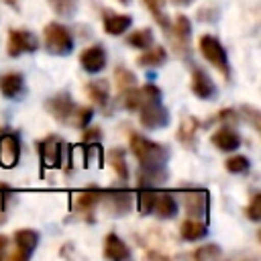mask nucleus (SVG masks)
Returning a JSON list of instances; mask_svg holds the SVG:
<instances>
[{
  "instance_id": "35",
  "label": "nucleus",
  "mask_w": 261,
  "mask_h": 261,
  "mask_svg": "<svg viewBox=\"0 0 261 261\" xmlns=\"http://www.w3.org/2000/svg\"><path fill=\"white\" fill-rule=\"evenodd\" d=\"M92 116H94V110L90 106H77L71 126L73 128H84V126H88V122L92 120Z\"/></svg>"
},
{
  "instance_id": "4",
  "label": "nucleus",
  "mask_w": 261,
  "mask_h": 261,
  "mask_svg": "<svg viewBox=\"0 0 261 261\" xmlns=\"http://www.w3.org/2000/svg\"><path fill=\"white\" fill-rule=\"evenodd\" d=\"M124 98H122V104L126 110H133V112H139L141 108L149 106V104H155V102H161L163 94L161 90L155 86V84H145L141 88L133 86L128 88L126 92H122Z\"/></svg>"
},
{
  "instance_id": "16",
  "label": "nucleus",
  "mask_w": 261,
  "mask_h": 261,
  "mask_svg": "<svg viewBox=\"0 0 261 261\" xmlns=\"http://www.w3.org/2000/svg\"><path fill=\"white\" fill-rule=\"evenodd\" d=\"M190 88H192V92H194L200 100H210V98L216 96V86H214L212 77H210L202 67H194V69H192Z\"/></svg>"
},
{
  "instance_id": "8",
  "label": "nucleus",
  "mask_w": 261,
  "mask_h": 261,
  "mask_svg": "<svg viewBox=\"0 0 261 261\" xmlns=\"http://www.w3.org/2000/svg\"><path fill=\"white\" fill-rule=\"evenodd\" d=\"M169 31V41L175 49L177 55L188 57L190 55V37H192V22L186 14H177L173 24L167 27Z\"/></svg>"
},
{
  "instance_id": "26",
  "label": "nucleus",
  "mask_w": 261,
  "mask_h": 261,
  "mask_svg": "<svg viewBox=\"0 0 261 261\" xmlns=\"http://www.w3.org/2000/svg\"><path fill=\"white\" fill-rule=\"evenodd\" d=\"M167 61V51L161 47V45H151L149 49H145L143 55L137 57V65L141 67H159Z\"/></svg>"
},
{
  "instance_id": "34",
  "label": "nucleus",
  "mask_w": 261,
  "mask_h": 261,
  "mask_svg": "<svg viewBox=\"0 0 261 261\" xmlns=\"http://www.w3.org/2000/svg\"><path fill=\"white\" fill-rule=\"evenodd\" d=\"M145 2V6L149 8V12L155 16V20L163 27V29H167L169 27V18L165 16V12H163V0H143Z\"/></svg>"
},
{
  "instance_id": "45",
  "label": "nucleus",
  "mask_w": 261,
  "mask_h": 261,
  "mask_svg": "<svg viewBox=\"0 0 261 261\" xmlns=\"http://www.w3.org/2000/svg\"><path fill=\"white\" fill-rule=\"evenodd\" d=\"M118 2H120V4H124V6H126V4H130V0H118Z\"/></svg>"
},
{
  "instance_id": "14",
  "label": "nucleus",
  "mask_w": 261,
  "mask_h": 261,
  "mask_svg": "<svg viewBox=\"0 0 261 261\" xmlns=\"http://www.w3.org/2000/svg\"><path fill=\"white\" fill-rule=\"evenodd\" d=\"M37 245H39V232L37 230H33V228H20V230H16L14 232V247H16L14 259L16 261H27L35 253Z\"/></svg>"
},
{
  "instance_id": "43",
  "label": "nucleus",
  "mask_w": 261,
  "mask_h": 261,
  "mask_svg": "<svg viewBox=\"0 0 261 261\" xmlns=\"http://www.w3.org/2000/svg\"><path fill=\"white\" fill-rule=\"evenodd\" d=\"M173 2H175V4H179V6H190L194 0H173Z\"/></svg>"
},
{
  "instance_id": "30",
  "label": "nucleus",
  "mask_w": 261,
  "mask_h": 261,
  "mask_svg": "<svg viewBox=\"0 0 261 261\" xmlns=\"http://www.w3.org/2000/svg\"><path fill=\"white\" fill-rule=\"evenodd\" d=\"M114 82H116L118 92H126L128 88L137 86V75H135L128 67H124V65H116V67H114Z\"/></svg>"
},
{
  "instance_id": "27",
  "label": "nucleus",
  "mask_w": 261,
  "mask_h": 261,
  "mask_svg": "<svg viewBox=\"0 0 261 261\" xmlns=\"http://www.w3.org/2000/svg\"><path fill=\"white\" fill-rule=\"evenodd\" d=\"M108 163H110V167L114 169V173H116L122 181L128 179V163H126V153H124V149H120V147L110 149V151H108Z\"/></svg>"
},
{
  "instance_id": "23",
  "label": "nucleus",
  "mask_w": 261,
  "mask_h": 261,
  "mask_svg": "<svg viewBox=\"0 0 261 261\" xmlns=\"http://www.w3.org/2000/svg\"><path fill=\"white\" fill-rule=\"evenodd\" d=\"M102 24H104V31H106L108 35L118 37V35L126 33V29H130L133 16H128V14H118V12H106Z\"/></svg>"
},
{
  "instance_id": "19",
  "label": "nucleus",
  "mask_w": 261,
  "mask_h": 261,
  "mask_svg": "<svg viewBox=\"0 0 261 261\" xmlns=\"http://www.w3.org/2000/svg\"><path fill=\"white\" fill-rule=\"evenodd\" d=\"M104 257L112 261H126L130 259V249L116 232H108L104 239Z\"/></svg>"
},
{
  "instance_id": "13",
  "label": "nucleus",
  "mask_w": 261,
  "mask_h": 261,
  "mask_svg": "<svg viewBox=\"0 0 261 261\" xmlns=\"http://www.w3.org/2000/svg\"><path fill=\"white\" fill-rule=\"evenodd\" d=\"M20 159V139L16 133L4 130L0 133V165L4 169H12Z\"/></svg>"
},
{
  "instance_id": "15",
  "label": "nucleus",
  "mask_w": 261,
  "mask_h": 261,
  "mask_svg": "<svg viewBox=\"0 0 261 261\" xmlns=\"http://www.w3.org/2000/svg\"><path fill=\"white\" fill-rule=\"evenodd\" d=\"M167 179H169L167 165H149V167L139 165V173H137L139 188H157L163 186Z\"/></svg>"
},
{
  "instance_id": "18",
  "label": "nucleus",
  "mask_w": 261,
  "mask_h": 261,
  "mask_svg": "<svg viewBox=\"0 0 261 261\" xmlns=\"http://www.w3.org/2000/svg\"><path fill=\"white\" fill-rule=\"evenodd\" d=\"M210 143L218 149V151H237L241 147V135L234 130V126H220L212 137H210Z\"/></svg>"
},
{
  "instance_id": "32",
  "label": "nucleus",
  "mask_w": 261,
  "mask_h": 261,
  "mask_svg": "<svg viewBox=\"0 0 261 261\" xmlns=\"http://www.w3.org/2000/svg\"><path fill=\"white\" fill-rule=\"evenodd\" d=\"M222 255V249L220 245L216 243H208V245H200L198 249L192 251V257L198 259V261H210V259H218Z\"/></svg>"
},
{
  "instance_id": "40",
  "label": "nucleus",
  "mask_w": 261,
  "mask_h": 261,
  "mask_svg": "<svg viewBox=\"0 0 261 261\" xmlns=\"http://www.w3.org/2000/svg\"><path fill=\"white\" fill-rule=\"evenodd\" d=\"M12 196H14V194H12L10 186H6V184H0V208H4V210H6V206H8V200H10Z\"/></svg>"
},
{
  "instance_id": "25",
  "label": "nucleus",
  "mask_w": 261,
  "mask_h": 261,
  "mask_svg": "<svg viewBox=\"0 0 261 261\" xmlns=\"http://www.w3.org/2000/svg\"><path fill=\"white\" fill-rule=\"evenodd\" d=\"M86 94L88 98L98 104V106H106L108 104V98H110V86L106 80H94V82H88L86 84Z\"/></svg>"
},
{
  "instance_id": "11",
  "label": "nucleus",
  "mask_w": 261,
  "mask_h": 261,
  "mask_svg": "<svg viewBox=\"0 0 261 261\" xmlns=\"http://www.w3.org/2000/svg\"><path fill=\"white\" fill-rule=\"evenodd\" d=\"M139 120H141L143 128L157 130V128L167 126L169 120H171V116H169V110L161 102H155V104H149V106H145V108L139 110Z\"/></svg>"
},
{
  "instance_id": "41",
  "label": "nucleus",
  "mask_w": 261,
  "mask_h": 261,
  "mask_svg": "<svg viewBox=\"0 0 261 261\" xmlns=\"http://www.w3.org/2000/svg\"><path fill=\"white\" fill-rule=\"evenodd\" d=\"M6 247H8V237H6V234H0V259H2L4 253H6Z\"/></svg>"
},
{
  "instance_id": "7",
  "label": "nucleus",
  "mask_w": 261,
  "mask_h": 261,
  "mask_svg": "<svg viewBox=\"0 0 261 261\" xmlns=\"http://www.w3.org/2000/svg\"><path fill=\"white\" fill-rule=\"evenodd\" d=\"M45 110L61 124H69L73 122V116H75V110H77V104L73 102L71 94L69 92H59L55 96H51L47 102H45Z\"/></svg>"
},
{
  "instance_id": "5",
  "label": "nucleus",
  "mask_w": 261,
  "mask_h": 261,
  "mask_svg": "<svg viewBox=\"0 0 261 261\" xmlns=\"http://www.w3.org/2000/svg\"><path fill=\"white\" fill-rule=\"evenodd\" d=\"M100 204L108 216H124L133 208V194L128 190H100Z\"/></svg>"
},
{
  "instance_id": "22",
  "label": "nucleus",
  "mask_w": 261,
  "mask_h": 261,
  "mask_svg": "<svg viewBox=\"0 0 261 261\" xmlns=\"http://www.w3.org/2000/svg\"><path fill=\"white\" fill-rule=\"evenodd\" d=\"M153 214L161 220H169L177 214V202L169 192H157L155 204H153Z\"/></svg>"
},
{
  "instance_id": "12",
  "label": "nucleus",
  "mask_w": 261,
  "mask_h": 261,
  "mask_svg": "<svg viewBox=\"0 0 261 261\" xmlns=\"http://www.w3.org/2000/svg\"><path fill=\"white\" fill-rule=\"evenodd\" d=\"M98 204H100V190L94 186H90L73 196V212L77 216L86 218L88 222L94 220V210Z\"/></svg>"
},
{
  "instance_id": "29",
  "label": "nucleus",
  "mask_w": 261,
  "mask_h": 261,
  "mask_svg": "<svg viewBox=\"0 0 261 261\" xmlns=\"http://www.w3.org/2000/svg\"><path fill=\"white\" fill-rule=\"evenodd\" d=\"M126 43L130 45V47H135V49H141V51H145V49H149L151 45H153V31L151 29H137V31H133L128 37H126Z\"/></svg>"
},
{
  "instance_id": "24",
  "label": "nucleus",
  "mask_w": 261,
  "mask_h": 261,
  "mask_svg": "<svg viewBox=\"0 0 261 261\" xmlns=\"http://www.w3.org/2000/svg\"><path fill=\"white\" fill-rule=\"evenodd\" d=\"M179 234H181L184 241H190V243L200 241V239H204L208 234V224L202 222V220H196V218H188V220L181 222Z\"/></svg>"
},
{
  "instance_id": "9",
  "label": "nucleus",
  "mask_w": 261,
  "mask_h": 261,
  "mask_svg": "<svg viewBox=\"0 0 261 261\" xmlns=\"http://www.w3.org/2000/svg\"><path fill=\"white\" fill-rule=\"evenodd\" d=\"M39 49V39L29 29H10L6 53L10 57H20L22 53H35Z\"/></svg>"
},
{
  "instance_id": "1",
  "label": "nucleus",
  "mask_w": 261,
  "mask_h": 261,
  "mask_svg": "<svg viewBox=\"0 0 261 261\" xmlns=\"http://www.w3.org/2000/svg\"><path fill=\"white\" fill-rule=\"evenodd\" d=\"M130 141V151L137 157L141 167H149V165H167L169 161V149L167 145L155 143L139 133H130L128 137Z\"/></svg>"
},
{
  "instance_id": "20",
  "label": "nucleus",
  "mask_w": 261,
  "mask_h": 261,
  "mask_svg": "<svg viewBox=\"0 0 261 261\" xmlns=\"http://www.w3.org/2000/svg\"><path fill=\"white\" fill-rule=\"evenodd\" d=\"M198 128H200V122L186 114L181 120H179V126H177V133H175V139L186 147V149H194L196 147V135H198Z\"/></svg>"
},
{
  "instance_id": "38",
  "label": "nucleus",
  "mask_w": 261,
  "mask_h": 261,
  "mask_svg": "<svg viewBox=\"0 0 261 261\" xmlns=\"http://www.w3.org/2000/svg\"><path fill=\"white\" fill-rule=\"evenodd\" d=\"M84 135H82V143H98L102 139V128L100 126H90V128H82Z\"/></svg>"
},
{
  "instance_id": "6",
  "label": "nucleus",
  "mask_w": 261,
  "mask_h": 261,
  "mask_svg": "<svg viewBox=\"0 0 261 261\" xmlns=\"http://www.w3.org/2000/svg\"><path fill=\"white\" fill-rule=\"evenodd\" d=\"M39 149V157H41V165L47 169H57L63 163V151H65V143L59 135H47L45 139H41L37 143Z\"/></svg>"
},
{
  "instance_id": "21",
  "label": "nucleus",
  "mask_w": 261,
  "mask_h": 261,
  "mask_svg": "<svg viewBox=\"0 0 261 261\" xmlns=\"http://www.w3.org/2000/svg\"><path fill=\"white\" fill-rule=\"evenodd\" d=\"M24 92V77L18 71H8L0 75V94L8 100L18 98Z\"/></svg>"
},
{
  "instance_id": "28",
  "label": "nucleus",
  "mask_w": 261,
  "mask_h": 261,
  "mask_svg": "<svg viewBox=\"0 0 261 261\" xmlns=\"http://www.w3.org/2000/svg\"><path fill=\"white\" fill-rule=\"evenodd\" d=\"M155 198H157V192L153 188H139V192H137V208H139L141 216L153 214Z\"/></svg>"
},
{
  "instance_id": "39",
  "label": "nucleus",
  "mask_w": 261,
  "mask_h": 261,
  "mask_svg": "<svg viewBox=\"0 0 261 261\" xmlns=\"http://www.w3.org/2000/svg\"><path fill=\"white\" fill-rule=\"evenodd\" d=\"M214 120H220V122H224V124H234L237 120H239V114H237V110H232V108H224V110H220L216 116H214Z\"/></svg>"
},
{
  "instance_id": "3",
  "label": "nucleus",
  "mask_w": 261,
  "mask_h": 261,
  "mask_svg": "<svg viewBox=\"0 0 261 261\" xmlns=\"http://www.w3.org/2000/svg\"><path fill=\"white\" fill-rule=\"evenodd\" d=\"M198 49L202 53V57L212 63L224 77L230 75V67H228V55H226V49L222 47V43L212 37V35H202L198 39Z\"/></svg>"
},
{
  "instance_id": "10",
  "label": "nucleus",
  "mask_w": 261,
  "mask_h": 261,
  "mask_svg": "<svg viewBox=\"0 0 261 261\" xmlns=\"http://www.w3.org/2000/svg\"><path fill=\"white\" fill-rule=\"evenodd\" d=\"M184 208L190 218H196V220H202L208 224V212H210L208 190H186L184 192Z\"/></svg>"
},
{
  "instance_id": "31",
  "label": "nucleus",
  "mask_w": 261,
  "mask_h": 261,
  "mask_svg": "<svg viewBox=\"0 0 261 261\" xmlns=\"http://www.w3.org/2000/svg\"><path fill=\"white\" fill-rule=\"evenodd\" d=\"M47 4L61 18H73L77 12V0H47Z\"/></svg>"
},
{
  "instance_id": "37",
  "label": "nucleus",
  "mask_w": 261,
  "mask_h": 261,
  "mask_svg": "<svg viewBox=\"0 0 261 261\" xmlns=\"http://www.w3.org/2000/svg\"><path fill=\"white\" fill-rule=\"evenodd\" d=\"M241 116H243L257 133L261 130V124H259V116H261V114H259V110H257L255 106H249V104H247V106H241Z\"/></svg>"
},
{
  "instance_id": "36",
  "label": "nucleus",
  "mask_w": 261,
  "mask_h": 261,
  "mask_svg": "<svg viewBox=\"0 0 261 261\" xmlns=\"http://www.w3.org/2000/svg\"><path fill=\"white\" fill-rule=\"evenodd\" d=\"M245 214H247V218L253 220V222H259V220H261V194H253L251 202H249L247 208H245Z\"/></svg>"
},
{
  "instance_id": "44",
  "label": "nucleus",
  "mask_w": 261,
  "mask_h": 261,
  "mask_svg": "<svg viewBox=\"0 0 261 261\" xmlns=\"http://www.w3.org/2000/svg\"><path fill=\"white\" fill-rule=\"evenodd\" d=\"M8 6H12V8H18V0H4Z\"/></svg>"
},
{
  "instance_id": "17",
  "label": "nucleus",
  "mask_w": 261,
  "mask_h": 261,
  "mask_svg": "<svg viewBox=\"0 0 261 261\" xmlns=\"http://www.w3.org/2000/svg\"><path fill=\"white\" fill-rule=\"evenodd\" d=\"M80 63L82 67L88 71V73H98L106 67V51L104 47L98 43V45H90L82 51L80 55Z\"/></svg>"
},
{
  "instance_id": "33",
  "label": "nucleus",
  "mask_w": 261,
  "mask_h": 261,
  "mask_svg": "<svg viewBox=\"0 0 261 261\" xmlns=\"http://www.w3.org/2000/svg\"><path fill=\"white\" fill-rule=\"evenodd\" d=\"M224 167L228 173H247L251 167V161L245 155H234V157H228L224 161Z\"/></svg>"
},
{
  "instance_id": "42",
  "label": "nucleus",
  "mask_w": 261,
  "mask_h": 261,
  "mask_svg": "<svg viewBox=\"0 0 261 261\" xmlns=\"http://www.w3.org/2000/svg\"><path fill=\"white\" fill-rule=\"evenodd\" d=\"M6 218H8V216H6V210H4V208H0V226L6 222Z\"/></svg>"
},
{
  "instance_id": "2",
  "label": "nucleus",
  "mask_w": 261,
  "mask_h": 261,
  "mask_svg": "<svg viewBox=\"0 0 261 261\" xmlns=\"http://www.w3.org/2000/svg\"><path fill=\"white\" fill-rule=\"evenodd\" d=\"M43 39H45V49L51 55H69L73 49V37L67 27L61 22H49L43 29Z\"/></svg>"
}]
</instances>
